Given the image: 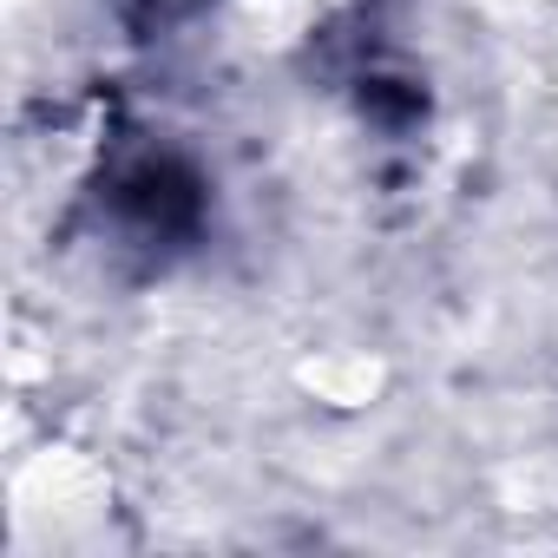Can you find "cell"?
I'll use <instances>...</instances> for the list:
<instances>
[{
	"instance_id": "6da1fadb",
	"label": "cell",
	"mask_w": 558,
	"mask_h": 558,
	"mask_svg": "<svg viewBox=\"0 0 558 558\" xmlns=\"http://www.w3.org/2000/svg\"><path fill=\"white\" fill-rule=\"evenodd\" d=\"M132 14H145V21H178V14H191L197 0H125Z\"/></svg>"
}]
</instances>
